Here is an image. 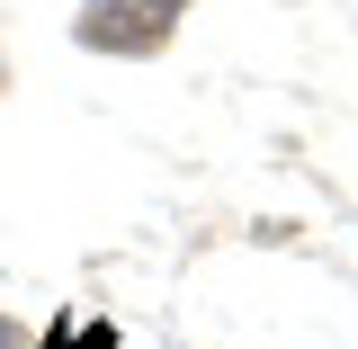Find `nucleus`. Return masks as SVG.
Returning a JSON list of instances; mask_svg holds the SVG:
<instances>
[{"instance_id":"obj_1","label":"nucleus","mask_w":358,"mask_h":349,"mask_svg":"<svg viewBox=\"0 0 358 349\" xmlns=\"http://www.w3.org/2000/svg\"><path fill=\"white\" fill-rule=\"evenodd\" d=\"M179 18H188V0H81L72 27L90 54H162Z\"/></svg>"},{"instance_id":"obj_2","label":"nucleus","mask_w":358,"mask_h":349,"mask_svg":"<svg viewBox=\"0 0 358 349\" xmlns=\"http://www.w3.org/2000/svg\"><path fill=\"white\" fill-rule=\"evenodd\" d=\"M45 349H117V332H108V322H54Z\"/></svg>"},{"instance_id":"obj_3","label":"nucleus","mask_w":358,"mask_h":349,"mask_svg":"<svg viewBox=\"0 0 358 349\" xmlns=\"http://www.w3.org/2000/svg\"><path fill=\"white\" fill-rule=\"evenodd\" d=\"M0 349H18V322H9V313H0Z\"/></svg>"}]
</instances>
